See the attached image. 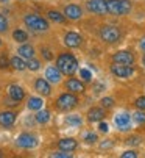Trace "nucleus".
<instances>
[{
  "mask_svg": "<svg viewBox=\"0 0 145 158\" xmlns=\"http://www.w3.org/2000/svg\"><path fill=\"white\" fill-rule=\"evenodd\" d=\"M103 89H105V86L99 83V85H95V86H94V93H102Z\"/></svg>",
  "mask_w": 145,
  "mask_h": 158,
  "instance_id": "41",
  "label": "nucleus"
},
{
  "mask_svg": "<svg viewBox=\"0 0 145 158\" xmlns=\"http://www.w3.org/2000/svg\"><path fill=\"white\" fill-rule=\"evenodd\" d=\"M14 122H16V113H13V111L0 113V125L2 127H11Z\"/></svg>",
  "mask_w": 145,
  "mask_h": 158,
  "instance_id": "19",
  "label": "nucleus"
},
{
  "mask_svg": "<svg viewBox=\"0 0 145 158\" xmlns=\"http://www.w3.org/2000/svg\"><path fill=\"white\" fill-rule=\"evenodd\" d=\"M8 96L11 97V100L20 102V100H23V97H25V91H23L19 85H11L8 88Z\"/></svg>",
  "mask_w": 145,
  "mask_h": 158,
  "instance_id": "17",
  "label": "nucleus"
},
{
  "mask_svg": "<svg viewBox=\"0 0 145 158\" xmlns=\"http://www.w3.org/2000/svg\"><path fill=\"white\" fill-rule=\"evenodd\" d=\"M106 6H108V13L114 16H125L133 8L130 0H106Z\"/></svg>",
  "mask_w": 145,
  "mask_h": 158,
  "instance_id": "2",
  "label": "nucleus"
},
{
  "mask_svg": "<svg viewBox=\"0 0 145 158\" xmlns=\"http://www.w3.org/2000/svg\"><path fill=\"white\" fill-rule=\"evenodd\" d=\"M114 122L119 127V130H128L130 124H131V114H128V113H119Z\"/></svg>",
  "mask_w": 145,
  "mask_h": 158,
  "instance_id": "14",
  "label": "nucleus"
},
{
  "mask_svg": "<svg viewBox=\"0 0 145 158\" xmlns=\"http://www.w3.org/2000/svg\"><path fill=\"white\" fill-rule=\"evenodd\" d=\"M120 36H122V33H120V30L114 25H105L102 30H100V38L108 42V44H114L120 39Z\"/></svg>",
  "mask_w": 145,
  "mask_h": 158,
  "instance_id": "5",
  "label": "nucleus"
},
{
  "mask_svg": "<svg viewBox=\"0 0 145 158\" xmlns=\"http://www.w3.org/2000/svg\"><path fill=\"white\" fill-rule=\"evenodd\" d=\"M10 64L13 66V69H16V71H25L27 69V63L23 61V58L20 55L19 56H13L10 60Z\"/></svg>",
  "mask_w": 145,
  "mask_h": 158,
  "instance_id": "21",
  "label": "nucleus"
},
{
  "mask_svg": "<svg viewBox=\"0 0 145 158\" xmlns=\"http://www.w3.org/2000/svg\"><path fill=\"white\" fill-rule=\"evenodd\" d=\"M133 119H134L137 124H145V110L136 111L134 114H133Z\"/></svg>",
  "mask_w": 145,
  "mask_h": 158,
  "instance_id": "28",
  "label": "nucleus"
},
{
  "mask_svg": "<svg viewBox=\"0 0 145 158\" xmlns=\"http://www.w3.org/2000/svg\"><path fill=\"white\" fill-rule=\"evenodd\" d=\"M87 10L94 14H106L108 6H106V0H87L86 3Z\"/></svg>",
  "mask_w": 145,
  "mask_h": 158,
  "instance_id": "9",
  "label": "nucleus"
},
{
  "mask_svg": "<svg viewBox=\"0 0 145 158\" xmlns=\"http://www.w3.org/2000/svg\"><path fill=\"white\" fill-rule=\"evenodd\" d=\"M8 66V58L6 55H0V69H3V67Z\"/></svg>",
  "mask_w": 145,
  "mask_h": 158,
  "instance_id": "36",
  "label": "nucleus"
},
{
  "mask_svg": "<svg viewBox=\"0 0 145 158\" xmlns=\"http://www.w3.org/2000/svg\"><path fill=\"white\" fill-rule=\"evenodd\" d=\"M42 105H44V102H42L41 97H30L28 103H27L28 110H31V111H39L42 108Z\"/></svg>",
  "mask_w": 145,
  "mask_h": 158,
  "instance_id": "22",
  "label": "nucleus"
},
{
  "mask_svg": "<svg viewBox=\"0 0 145 158\" xmlns=\"http://www.w3.org/2000/svg\"><path fill=\"white\" fill-rule=\"evenodd\" d=\"M105 119V110L99 108V106H94L87 111V121L89 122H100Z\"/></svg>",
  "mask_w": 145,
  "mask_h": 158,
  "instance_id": "16",
  "label": "nucleus"
},
{
  "mask_svg": "<svg viewBox=\"0 0 145 158\" xmlns=\"http://www.w3.org/2000/svg\"><path fill=\"white\" fill-rule=\"evenodd\" d=\"M100 103H102L103 108H112V106H114V99H111V97H103Z\"/></svg>",
  "mask_w": 145,
  "mask_h": 158,
  "instance_id": "31",
  "label": "nucleus"
},
{
  "mask_svg": "<svg viewBox=\"0 0 145 158\" xmlns=\"http://www.w3.org/2000/svg\"><path fill=\"white\" fill-rule=\"evenodd\" d=\"M80 75H81V78H84L86 81H91V80H92V74H91L89 69H80Z\"/></svg>",
  "mask_w": 145,
  "mask_h": 158,
  "instance_id": "34",
  "label": "nucleus"
},
{
  "mask_svg": "<svg viewBox=\"0 0 145 158\" xmlns=\"http://www.w3.org/2000/svg\"><path fill=\"white\" fill-rule=\"evenodd\" d=\"M42 56L47 60V61H50L52 58H53V55H52V52L50 50H47V49H42Z\"/></svg>",
  "mask_w": 145,
  "mask_h": 158,
  "instance_id": "37",
  "label": "nucleus"
},
{
  "mask_svg": "<svg viewBox=\"0 0 145 158\" xmlns=\"http://www.w3.org/2000/svg\"><path fill=\"white\" fill-rule=\"evenodd\" d=\"M50 156L52 158H70L72 156V152H66V150H61L59 149V152H53V153H50Z\"/></svg>",
  "mask_w": 145,
  "mask_h": 158,
  "instance_id": "29",
  "label": "nucleus"
},
{
  "mask_svg": "<svg viewBox=\"0 0 145 158\" xmlns=\"http://www.w3.org/2000/svg\"><path fill=\"white\" fill-rule=\"evenodd\" d=\"M77 105H78V99H77L75 93H64V94H61V96L58 97V100H56V106H58L59 110H64V111L75 108Z\"/></svg>",
  "mask_w": 145,
  "mask_h": 158,
  "instance_id": "4",
  "label": "nucleus"
},
{
  "mask_svg": "<svg viewBox=\"0 0 145 158\" xmlns=\"http://www.w3.org/2000/svg\"><path fill=\"white\" fill-rule=\"evenodd\" d=\"M56 66L62 72V75H74L78 69V61L72 53H61L56 58Z\"/></svg>",
  "mask_w": 145,
  "mask_h": 158,
  "instance_id": "1",
  "label": "nucleus"
},
{
  "mask_svg": "<svg viewBox=\"0 0 145 158\" xmlns=\"http://www.w3.org/2000/svg\"><path fill=\"white\" fill-rule=\"evenodd\" d=\"M45 78L50 83L58 85L61 81V78H62V72L58 69V66H48L45 69Z\"/></svg>",
  "mask_w": 145,
  "mask_h": 158,
  "instance_id": "12",
  "label": "nucleus"
},
{
  "mask_svg": "<svg viewBox=\"0 0 145 158\" xmlns=\"http://www.w3.org/2000/svg\"><path fill=\"white\" fill-rule=\"evenodd\" d=\"M27 69H30V71H39L41 69V61H38L34 58H30L27 61Z\"/></svg>",
  "mask_w": 145,
  "mask_h": 158,
  "instance_id": "27",
  "label": "nucleus"
},
{
  "mask_svg": "<svg viewBox=\"0 0 145 158\" xmlns=\"http://www.w3.org/2000/svg\"><path fill=\"white\" fill-rule=\"evenodd\" d=\"M13 39H14L16 42L23 44V42H25V41L28 39V35H27V31H23V30L17 28V30H14V31H13Z\"/></svg>",
  "mask_w": 145,
  "mask_h": 158,
  "instance_id": "25",
  "label": "nucleus"
},
{
  "mask_svg": "<svg viewBox=\"0 0 145 158\" xmlns=\"http://www.w3.org/2000/svg\"><path fill=\"white\" fill-rule=\"evenodd\" d=\"M66 124L70 125V127H80L81 125V118L74 114V116H67L66 118Z\"/></svg>",
  "mask_w": 145,
  "mask_h": 158,
  "instance_id": "26",
  "label": "nucleus"
},
{
  "mask_svg": "<svg viewBox=\"0 0 145 158\" xmlns=\"http://www.w3.org/2000/svg\"><path fill=\"white\" fill-rule=\"evenodd\" d=\"M139 47H140V50H143V52H145V38H142V39H140Z\"/></svg>",
  "mask_w": 145,
  "mask_h": 158,
  "instance_id": "42",
  "label": "nucleus"
},
{
  "mask_svg": "<svg viewBox=\"0 0 145 158\" xmlns=\"http://www.w3.org/2000/svg\"><path fill=\"white\" fill-rule=\"evenodd\" d=\"M127 143H128V144H131V146H133V144H134V146H137V144H140V138H139V136H133V138H130Z\"/></svg>",
  "mask_w": 145,
  "mask_h": 158,
  "instance_id": "39",
  "label": "nucleus"
},
{
  "mask_svg": "<svg viewBox=\"0 0 145 158\" xmlns=\"http://www.w3.org/2000/svg\"><path fill=\"white\" fill-rule=\"evenodd\" d=\"M100 147H102V149H111V147H112V143H111L109 139H106V141H103V143L100 144Z\"/></svg>",
  "mask_w": 145,
  "mask_h": 158,
  "instance_id": "40",
  "label": "nucleus"
},
{
  "mask_svg": "<svg viewBox=\"0 0 145 158\" xmlns=\"http://www.w3.org/2000/svg\"><path fill=\"white\" fill-rule=\"evenodd\" d=\"M10 0H0V3H8Z\"/></svg>",
  "mask_w": 145,
  "mask_h": 158,
  "instance_id": "44",
  "label": "nucleus"
},
{
  "mask_svg": "<svg viewBox=\"0 0 145 158\" xmlns=\"http://www.w3.org/2000/svg\"><path fill=\"white\" fill-rule=\"evenodd\" d=\"M8 31V19L0 14V33H6Z\"/></svg>",
  "mask_w": 145,
  "mask_h": 158,
  "instance_id": "30",
  "label": "nucleus"
},
{
  "mask_svg": "<svg viewBox=\"0 0 145 158\" xmlns=\"http://www.w3.org/2000/svg\"><path fill=\"white\" fill-rule=\"evenodd\" d=\"M112 61L119 63V64H127V66H133L134 64V56L131 52L128 50H119L112 55Z\"/></svg>",
  "mask_w": 145,
  "mask_h": 158,
  "instance_id": "8",
  "label": "nucleus"
},
{
  "mask_svg": "<svg viewBox=\"0 0 145 158\" xmlns=\"http://www.w3.org/2000/svg\"><path fill=\"white\" fill-rule=\"evenodd\" d=\"M142 64L145 66V53H143V56H142Z\"/></svg>",
  "mask_w": 145,
  "mask_h": 158,
  "instance_id": "43",
  "label": "nucleus"
},
{
  "mask_svg": "<svg viewBox=\"0 0 145 158\" xmlns=\"http://www.w3.org/2000/svg\"><path fill=\"white\" fill-rule=\"evenodd\" d=\"M64 16L66 19H70V20H78L83 16V10L78 5H67L64 8Z\"/></svg>",
  "mask_w": 145,
  "mask_h": 158,
  "instance_id": "13",
  "label": "nucleus"
},
{
  "mask_svg": "<svg viewBox=\"0 0 145 158\" xmlns=\"http://www.w3.org/2000/svg\"><path fill=\"white\" fill-rule=\"evenodd\" d=\"M34 119H36V122H39V124H47L48 121H50V111H47V110H42V108H41V110L36 113Z\"/></svg>",
  "mask_w": 145,
  "mask_h": 158,
  "instance_id": "23",
  "label": "nucleus"
},
{
  "mask_svg": "<svg viewBox=\"0 0 145 158\" xmlns=\"http://www.w3.org/2000/svg\"><path fill=\"white\" fill-rule=\"evenodd\" d=\"M134 105H136V108H137V110H145V96L137 97V99H136V102H134Z\"/></svg>",
  "mask_w": 145,
  "mask_h": 158,
  "instance_id": "33",
  "label": "nucleus"
},
{
  "mask_svg": "<svg viewBox=\"0 0 145 158\" xmlns=\"http://www.w3.org/2000/svg\"><path fill=\"white\" fill-rule=\"evenodd\" d=\"M34 89L41 94V96H45V97H48L52 94V86H50V81H48L47 78H36V81H34Z\"/></svg>",
  "mask_w": 145,
  "mask_h": 158,
  "instance_id": "10",
  "label": "nucleus"
},
{
  "mask_svg": "<svg viewBox=\"0 0 145 158\" xmlns=\"http://www.w3.org/2000/svg\"><path fill=\"white\" fill-rule=\"evenodd\" d=\"M81 42H83V38H81L78 33H75V31H69V33H66V36H64V44H66L67 47H70V49L80 47Z\"/></svg>",
  "mask_w": 145,
  "mask_h": 158,
  "instance_id": "11",
  "label": "nucleus"
},
{
  "mask_svg": "<svg viewBox=\"0 0 145 158\" xmlns=\"http://www.w3.org/2000/svg\"><path fill=\"white\" fill-rule=\"evenodd\" d=\"M23 22H25V25L34 31H47L48 30V22L38 16V14H27L25 17H23Z\"/></svg>",
  "mask_w": 145,
  "mask_h": 158,
  "instance_id": "3",
  "label": "nucleus"
},
{
  "mask_svg": "<svg viewBox=\"0 0 145 158\" xmlns=\"http://www.w3.org/2000/svg\"><path fill=\"white\" fill-rule=\"evenodd\" d=\"M99 128H100V131H103V133H106V131L109 130V125H108L106 122H103V121H100V124H99Z\"/></svg>",
  "mask_w": 145,
  "mask_h": 158,
  "instance_id": "38",
  "label": "nucleus"
},
{
  "mask_svg": "<svg viewBox=\"0 0 145 158\" xmlns=\"http://www.w3.org/2000/svg\"><path fill=\"white\" fill-rule=\"evenodd\" d=\"M120 156H122V158H136V156H137V152H136V150H127V152H123Z\"/></svg>",
  "mask_w": 145,
  "mask_h": 158,
  "instance_id": "35",
  "label": "nucleus"
},
{
  "mask_svg": "<svg viewBox=\"0 0 145 158\" xmlns=\"http://www.w3.org/2000/svg\"><path fill=\"white\" fill-rule=\"evenodd\" d=\"M17 53H19L23 60L34 58V47H33V46H30V44H25V42H23L22 46L17 49Z\"/></svg>",
  "mask_w": 145,
  "mask_h": 158,
  "instance_id": "20",
  "label": "nucleus"
},
{
  "mask_svg": "<svg viewBox=\"0 0 145 158\" xmlns=\"http://www.w3.org/2000/svg\"><path fill=\"white\" fill-rule=\"evenodd\" d=\"M111 71L115 77L119 78H130L131 75H134L136 69L133 66H127V64H119V63H114L111 66Z\"/></svg>",
  "mask_w": 145,
  "mask_h": 158,
  "instance_id": "6",
  "label": "nucleus"
},
{
  "mask_svg": "<svg viewBox=\"0 0 145 158\" xmlns=\"http://www.w3.org/2000/svg\"><path fill=\"white\" fill-rule=\"evenodd\" d=\"M47 16H48V19H50V20L56 22V24H62V22L66 20V16L61 14L59 11H55V10H50V11L47 13Z\"/></svg>",
  "mask_w": 145,
  "mask_h": 158,
  "instance_id": "24",
  "label": "nucleus"
},
{
  "mask_svg": "<svg viewBox=\"0 0 145 158\" xmlns=\"http://www.w3.org/2000/svg\"><path fill=\"white\" fill-rule=\"evenodd\" d=\"M17 146L22 149H33L38 146V138L31 133H20L17 136Z\"/></svg>",
  "mask_w": 145,
  "mask_h": 158,
  "instance_id": "7",
  "label": "nucleus"
},
{
  "mask_svg": "<svg viewBox=\"0 0 145 158\" xmlns=\"http://www.w3.org/2000/svg\"><path fill=\"white\" fill-rule=\"evenodd\" d=\"M66 88L69 89L70 93H75V94H80V93H84V85H83V81H80V80H77V78H69L67 81H66Z\"/></svg>",
  "mask_w": 145,
  "mask_h": 158,
  "instance_id": "15",
  "label": "nucleus"
},
{
  "mask_svg": "<svg viewBox=\"0 0 145 158\" xmlns=\"http://www.w3.org/2000/svg\"><path fill=\"white\" fill-rule=\"evenodd\" d=\"M0 46H2V39H0Z\"/></svg>",
  "mask_w": 145,
  "mask_h": 158,
  "instance_id": "45",
  "label": "nucleus"
},
{
  "mask_svg": "<svg viewBox=\"0 0 145 158\" xmlns=\"http://www.w3.org/2000/svg\"><path fill=\"white\" fill-rule=\"evenodd\" d=\"M77 146H78V143L74 138H62L58 141V147L61 150H66V152H74L77 149Z\"/></svg>",
  "mask_w": 145,
  "mask_h": 158,
  "instance_id": "18",
  "label": "nucleus"
},
{
  "mask_svg": "<svg viewBox=\"0 0 145 158\" xmlns=\"http://www.w3.org/2000/svg\"><path fill=\"white\" fill-rule=\"evenodd\" d=\"M97 139H99V136H97L95 133H86V135H84V141H86L87 144H92V143H95Z\"/></svg>",
  "mask_w": 145,
  "mask_h": 158,
  "instance_id": "32",
  "label": "nucleus"
}]
</instances>
